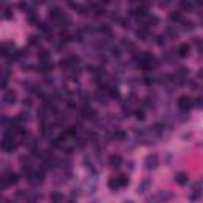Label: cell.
Instances as JSON below:
<instances>
[{
    "mask_svg": "<svg viewBox=\"0 0 203 203\" xmlns=\"http://www.w3.org/2000/svg\"><path fill=\"white\" fill-rule=\"evenodd\" d=\"M157 163H159V157L155 154L146 155V159H144V168L146 170H154L155 167H157Z\"/></svg>",
    "mask_w": 203,
    "mask_h": 203,
    "instance_id": "obj_1",
    "label": "cell"
},
{
    "mask_svg": "<svg viewBox=\"0 0 203 203\" xmlns=\"http://www.w3.org/2000/svg\"><path fill=\"white\" fill-rule=\"evenodd\" d=\"M192 102H193V100H192L189 95H182V97H179V100H178V106H179L181 111H187V109L193 105Z\"/></svg>",
    "mask_w": 203,
    "mask_h": 203,
    "instance_id": "obj_2",
    "label": "cell"
},
{
    "mask_svg": "<svg viewBox=\"0 0 203 203\" xmlns=\"http://www.w3.org/2000/svg\"><path fill=\"white\" fill-rule=\"evenodd\" d=\"M3 102H5V105H13L14 102H16V92L6 89L3 92Z\"/></svg>",
    "mask_w": 203,
    "mask_h": 203,
    "instance_id": "obj_3",
    "label": "cell"
},
{
    "mask_svg": "<svg viewBox=\"0 0 203 203\" xmlns=\"http://www.w3.org/2000/svg\"><path fill=\"white\" fill-rule=\"evenodd\" d=\"M36 70H38L40 73H43V75H46V73H49L52 70V62L48 60V62H40L38 67H36Z\"/></svg>",
    "mask_w": 203,
    "mask_h": 203,
    "instance_id": "obj_4",
    "label": "cell"
},
{
    "mask_svg": "<svg viewBox=\"0 0 203 203\" xmlns=\"http://www.w3.org/2000/svg\"><path fill=\"white\" fill-rule=\"evenodd\" d=\"M136 35H138V38H141V40H144V41H147V40L151 38L149 29H144V27H140V29L136 30Z\"/></svg>",
    "mask_w": 203,
    "mask_h": 203,
    "instance_id": "obj_5",
    "label": "cell"
},
{
    "mask_svg": "<svg viewBox=\"0 0 203 203\" xmlns=\"http://www.w3.org/2000/svg\"><path fill=\"white\" fill-rule=\"evenodd\" d=\"M3 176L8 179L10 184H16L17 181H19V176H17V173H14V171H5Z\"/></svg>",
    "mask_w": 203,
    "mask_h": 203,
    "instance_id": "obj_6",
    "label": "cell"
},
{
    "mask_svg": "<svg viewBox=\"0 0 203 203\" xmlns=\"http://www.w3.org/2000/svg\"><path fill=\"white\" fill-rule=\"evenodd\" d=\"M38 59H40V62H48V60L51 59V52H49L48 49L41 48V49L38 51Z\"/></svg>",
    "mask_w": 203,
    "mask_h": 203,
    "instance_id": "obj_7",
    "label": "cell"
},
{
    "mask_svg": "<svg viewBox=\"0 0 203 203\" xmlns=\"http://www.w3.org/2000/svg\"><path fill=\"white\" fill-rule=\"evenodd\" d=\"M121 163H122L121 155H111V157H109V165H111V168H119Z\"/></svg>",
    "mask_w": 203,
    "mask_h": 203,
    "instance_id": "obj_8",
    "label": "cell"
},
{
    "mask_svg": "<svg viewBox=\"0 0 203 203\" xmlns=\"http://www.w3.org/2000/svg\"><path fill=\"white\" fill-rule=\"evenodd\" d=\"M174 181H176L179 186H184V184L187 182V174H186V173H176V176H174Z\"/></svg>",
    "mask_w": 203,
    "mask_h": 203,
    "instance_id": "obj_9",
    "label": "cell"
},
{
    "mask_svg": "<svg viewBox=\"0 0 203 203\" xmlns=\"http://www.w3.org/2000/svg\"><path fill=\"white\" fill-rule=\"evenodd\" d=\"M178 78H181V79H186L187 76H189V70L186 68V67H179L178 70H176V73H174Z\"/></svg>",
    "mask_w": 203,
    "mask_h": 203,
    "instance_id": "obj_10",
    "label": "cell"
},
{
    "mask_svg": "<svg viewBox=\"0 0 203 203\" xmlns=\"http://www.w3.org/2000/svg\"><path fill=\"white\" fill-rule=\"evenodd\" d=\"M170 19H171L173 22H182V21H184L181 11H171V13H170Z\"/></svg>",
    "mask_w": 203,
    "mask_h": 203,
    "instance_id": "obj_11",
    "label": "cell"
},
{
    "mask_svg": "<svg viewBox=\"0 0 203 203\" xmlns=\"http://www.w3.org/2000/svg\"><path fill=\"white\" fill-rule=\"evenodd\" d=\"M108 187L111 189L113 192H116V190H117L119 187H121V184H119L117 178H111V179H109V181H108Z\"/></svg>",
    "mask_w": 203,
    "mask_h": 203,
    "instance_id": "obj_12",
    "label": "cell"
},
{
    "mask_svg": "<svg viewBox=\"0 0 203 203\" xmlns=\"http://www.w3.org/2000/svg\"><path fill=\"white\" fill-rule=\"evenodd\" d=\"M189 54V44H181L178 48V57H186Z\"/></svg>",
    "mask_w": 203,
    "mask_h": 203,
    "instance_id": "obj_13",
    "label": "cell"
},
{
    "mask_svg": "<svg viewBox=\"0 0 203 203\" xmlns=\"http://www.w3.org/2000/svg\"><path fill=\"white\" fill-rule=\"evenodd\" d=\"M163 35L167 36V38H170V40H174V38H176V36H178V32L174 30L173 27H168V29L165 30V33H163Z\"/></svg>",
    "mask_w": 203,
    "mask_h": 203,
    "instance_id": "obj_14",
    "label": "cell"
},
{
    "mask_svg": "<svg viewBox=\"0 0 203 203\" xmlns=\"http://www.w3.org/2000/svg\"><path fill=\"white\" fill-rule=\"evenodd\" d=\"M49 198H51V201H52V203H62V200H63L62 193H59V192H52Z\"/></svg>",
    "mask_w": 203,
    "mask_h": 203,
    "instance_id": "obj_15",
    "label": "cell"
},
{
    "mask_svg": "<svg viewBox=\"0 0 203 203\" xmlns=\"http://www.w3.org/2000/svg\"><path fill=\"white\" fill-rule=\"evenodd\" d=\"M108 94H109V97H111V98H119V89L116 86H109Z\"/></svg>",
    "mask_w": 203,
    "mask_h": 203,
    "instance_id": "obj_16",
    "label": "cell"
},
{
    "mask_svg": "<svg viewBox=\"0 0 203 203\" xmlns=\"http://www.w3.org/2000/svg\"><path fill=\"white\" fill-rule=\"evenodd\" d=\"M29 43H30L32 46H38V44L41 43V40H40L38 35H30V36H29Z\"/></svg>",
    "mask_w": 203,
    "mask_h": 203,
    "instance_id": "obj_17",
    "label": "cell"
},
{
    "mask_svg": "<svg viewBox=\"0 0 203 203\" xmlns=\"http://www.w3.org/2000/svg\"><path fill=\"white\" fill-rule=\"evenodd\" d=\"M125 138H127L125 132H122V130H116V132H114V140H117V141H124Z\"/></svg>",
    "mask_w": 203,
    "mask_h": 203,
    "instance_id": "obj_18",
    "label": "cell"
},
{
    "mask_svg": "<svg viewBox=\"0 0 203 203\" xmlns=\"http://www.w3.org/2000/svg\"><path fill=\"white\" fill-rule=\"evenodd\" d=\"M181 24H182V30H186V32L192 30L193 27H195V25H193V22H192V21H182Z\"/></svg>",
    "mask_w": 203,
    "mask_h": 203,
    "instance_id": "obj_19",
    "label": "cell"
},
{
    "mask_svg": "<svg viewBox=\"0 0 203 203\" xmlns=\"http://www.w3.org/2000/svg\"><path fill=\"white\" fill-rule=\"evenodd\" d=\"M117 181H119V184H121V187L128 186V176H127V174H121V176L117 178Z\"/></svg>",
    "mask_w": 203,
    "mask_h": 203,
    "instance_id": "obj_20",
    "label": "cell"
},
{
    "mask_svg": "<svg viewBox=\"0 0 203 203\" xmlns=\"http://www.w3.org/2000/svg\"><path fill=\"white\" fill-rule=\"evenodd\" d=\"M149 187V179H144L140 186H138V192L140 193H143V192H146V189Z\"/></svg>",
    "mask_w": 203,
    "mask_h": 203,
    "instance_id": "obj_21",
    "label": "cell"
},
{
    "mask_svg": "<svg viewBox=\"0 0 203 203\" xmlns=\"http://www.w3.org/2000/svg\"><path fill=\"white\" fill-rule=\"evenodd\" d=\"M38 198H40V195H36V193H29L25 198V203H36Z\"/></svg>",
    "mask_w": 203,
    "mask_h": 203,
    "instance_id": "obj_22",
    "label": "cell"
},
{
    "mask_svg": "<svg viewBox=\"0 0 203 203\" xmlns=\"http://www.w3.org/2000/svg\"><path fill=\"white\" fill-rule=\"evenodd\" d=\"M17 119H19V122H21V124H24L25 121H29V113H27V111H25V113L21 111L19 116H17Z\"/></svg>",
    "mask_w": 203,
    "mask_h": 203,
    "instance_id": "obj_23",
    "label": "cell"
},
{
    "mask_svg": "<svg viewBox=\"0 0 203 203\" xmlns=\"http://www.w3.org/2000/svg\"><path fill=\"white\" fill-rule=\"evenodd\" d=\"M119 24H121V27H124V29H128V27H130V19L121 17V19H119Z\"/></svg>",
    "mask_w": 203,
    "mask_h": 203,
    "instance_id": "obj_24",
    "label": "cell"
},
{
    "mask_svg": "<svg viewBox=\"0 0 203 203\" xmlns=\"http://www.w3.org/2000/svg\"><path fill=\"white\" fill-rule=\"evenodd\" d=\"M193 44L197 46L198 52H200V54H203V41H201L200 38H195V40H193Z\"/></svg>",
    "mask_w": 203,
    "mask_h": 203,
    "instance_id": "obj_25",
    "label": "cell"
},
{
    "mask_svg": "<svg viewBox=\"0 0 203 203\" xmlns=\"http://www.w3.org/2000/svg\"><path fill=\"white\" fill-rule=\"evenodd\" d=\"M154 81H155V78H154V76H151V75H146V76L143 78V82H144V84H147V86H151Z\"/></svg>",
    "mask_w": 203,
    "mask_h": 203,
    "instance_id": "obj_26",
    "label": "cell"
},
{
    "mask_svg": "<svg viewBox=\"0 0 203 203\" xmlns=\"http://www.w3.org/2000/svg\"><path fill=\"white\" fill-rule=\"evenodd\" d=\"M179 6H181V8H184V10H190V8L195 6V3H192V2H181V3H179Z\"/></svg>",
    "mask_w": 203,
    "mask_h": 203,
    "instance_id": "obj_27",
    "label": "cell"
},
{
    "mask_svg": "<svg viewBox=\"0 0 203 203\" xmlns=\"http://www.w3.org/2000/svg\"><path fill=\"white\" fill-rule=\"evenodd\" d=\"M200 198V190H195V192H192L190 195H189V200L190 201H197Z\"/></svg>",
    "mask_w": 203,
    "mask_h": 203,
    "instance_id": "obj_28",
    "label": "cell"
},
{
    "mask_svg": "<svg viewBox=\"0 0 203 203\" xmlns=\"http://www.w3.org/2000/svg\"><path fill=\"white\" fill-rule=\"evenodd\" d=\"M11 16H13V14H11V10H10L8 6L3 5V17H5V19H10Z\"/></svg>",
    "mask_w": 203,
    "mask_h": 203,
    "instance_id": "obj_29",
    "label": "cell"
},
{
    "mask_svg": "<svg viewBox=\"0 0 203 203\" xmlns=\"http://www.w3.org/2000/svg\"><path fill=\"white\" fill-rule=\"evenodd\" d=\"M165 38H167L165 35H159L155 41H157V44H159V46H165V43H167V40H165Z\"/></svg>",
    "mask_w": 203,
    "mask_h": 203,
    "instance_id": "obj_30",
    "label": "cell"
},
{
    "mask_svg": "<svg viewBox=\"0 0 203 203\" xmlns=\"http://www.w3.org/2000/svg\"><path fill=\"white\" fill-rule=\"evenodd\" d=\"M135 117L138 119V121H143V119H144V113H143V109H136V111H135Z\"/></svg>",
    "mask_w": 203,
    "mask_h": 203,
    "instance_id": "obj_31",
    "label": "cell"
},
{
    "mask_svg": "<svg viewBox=\"0 0 203 203\" xmlns=\"http://www.w3.org/2000/svg\"><path fill=\"white\" fill-rule=\"evenodd\" d=\"M111 56H114V57L121 56V49H119L117 46H113V48H111Z\"/></svg>",
    "mask_w": 203,
    "mask_h": 203,
    "instance_id": "obj_32",
    "label": "cell"
},
{
    "mask_svg": "<svg viewBox=\"0 0 203 203\" xmlns=\"http://www.w3.org/2000/svg\"><path fill=\"white\" fill-rule=\"evenodd\" d=\"M122 46H124V48H127V49H133V43L128 41V40H124L122 41Z\"/></svg>",
    "mask_w": 203,
    "mask_h": 203,
    "instance_id": "obj_33",
    "label": "cell"
},
{
    "mask_svg": "<svg viewBox=\"0 0 203 203\" xmlns=\"http://www.w3.org/2000/svg\"><path fill=\"white\" fill-rule=\"evenodd\" d=\"M21 68H22L24 71H30V70H32V65H30V63H27V62H24L22 65H21Z\"/></svg>",
    "mask_w": 203,
    "mask_h": 203,
    "instance_id": "obj_34",
    "label": "cell"
},
{
    "mask_svg": "<svg viewBox=\"0 0 203 203\" xmlns=\"http://www.w3.org/2000/svg\"><path fill=\"white\" fill-rule=\"evenodd\" d=\"M195 106H197V108H203V97H198V98L195 100Z\"/></svg>",
    "mask_w": 203,
    "mask_h": 203,
    "instance_id": "obj_35",
    "label": "cell"
},
{
    "mask_svg": "<svg viewBox=\"0 0 203 203\" xmlns=\"http://www.w3.org/2000/svg\"><path fill=\"white\" fill-rule=\"evenodd\" d=\"M24 106H32V100L30 98H24Z\"/></svg>",
    "mask_w": 203,
    "mask_h": 203,
    "instance_id": "obj_36",
    "label": "cell"
},
{
    "mask_svg": "<svg viewBox=\"0 0 203 203\" xmlns=\"http://www.w3.org/2000/svg\"><path fill=\"white\" fill-rule=\"evenodd\" d=\"M198 78H201V79H203V68L198 71Z\"/></svg>",
    "mask_w": 203,
    "mask_h": 203,
    "instance_id": "obj_37",
    "label": "cell"
},
{
    "mask_svg": "<svg viewBox=\"0 0 203 203\" xmlns=\"http://www.w3.org/2000/svg\"><path fill=\"white\" fill-rule=\"evenodd\" d=\"M5 203H14V201H13V200H6Z\"/></svg>",
    "mask_w": 203,
    "mask_h": 203,
    "instance_id": "obj_38",
    "label": "cell"
},
{
    "mask_svg": "<svg viewBox=\"0 0 203 203\" xmlns=\"http://www.w3.org/2000/svg\"><path fill=\"white\" fill-rule=\"evenodd\" d=\"M125 203H133V201H132V200H127V201H125Z\"/></svg>",
    "mask_w": 203,
    "mask_h": 203,
    "instance_id": "obj_39",
    "label": "cell"
},
{
    "mask_svg": "<svg viewBox=\"0 0 203 203\" xmlns=\"http://www.w3.org/2000/svg\"><path fill=\"white\" fill-rule=\"evenodd\" d=\"M70 203H75V201H70Z\"/></svg>",
    "mask_w": 203,
    "mask_h": 203,
    "instance_id": "obj_40",
    "label": "cell"
}]
</instances>
